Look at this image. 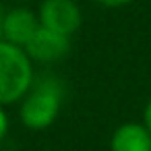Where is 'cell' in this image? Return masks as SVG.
Listing matches in <instances>:
<instances>
[{"label": "cell", "instance_id": "6da1fadb", "mask_svg": "<svg viewBox=\"0 0 151 151\" xmlns=\"http://www.w3.org/2000/svg\"><path fill=\"white\" fill-rule=\"evenodd\" d=\"M64 81L58 75H35L33 85L19 101V118L29 130H46L56 122L64 104Z\"/></svg>", "mask_w": 151, "mask_h": 151}, {"label": "cell", "instance_id": "7a4b0ae2", "mask_svg": "<svg viewBox=\"0 0 151 151\" xmlns=\"http://www.w3.org/2000/svg\"><path fill=\"white\" fill-rule=\"evenodd\" d=\"M35 79L33 60L19 46L0 40V106H13L25 97Z\"/></svg>", "mask_w": 151, "mask_h": 151}, {"label": "cell", "instance_id": "3957f363", "mask_svg": "<svg viewBox=\"0 0 151 151\" xmlns=\"http://www.w3.org/2000/svg\"><path fill=\"white\" fill-rule=\"evenodd\" d=\"M40 25L73 37L83 25V13L77 0H42L37 9Z\"/></svg>", "mask_w": 151, "mask_h": 151}, {"label": "cell", "instance_id": "277c9868", "mask_svg": "<svg viewBox=\"0 0 151 151\" xmlns=\"http://www.w3.org/2000/svg\"><path fill=\"white\" fill-rule=\"evenodd\" d=\"M70 37L50 31L46 27H40L35 31V35L31 37V42L23 48L27 52V56L33 60V64H54L64 60L70 54Z\"/></svg>", "mask_w": 151, "mask_h": 151}, {"label": "cell", "instance_id": "5b68a950", "mask_svg": "<svg viewBox=\"0 0 151 151\" xmlns=\"http://www.w3.org/2000/svg\"><path fill=\"white\" fill-rule=\"evenodd\" d=\"M40 17L35 11H31L29 6H15V9H9L6 11V17H4V29H2V40L13 44V46H19V48H25L31 37L35 35V31L40 29Z\"/></svg>", "mask_w": 151, "mask_h": 151}, {"label": "cell", "instance_id": "8992f818", "mask_svg": "<svg viewBox=\"0 0 151 151\" xmlns=\"http://www.w3.org/2000/svg\"><path fill=\"white\" fill-rule=\"evenodd\" d=\"M110 151H151V132L143 122H124L112 132Z\"/></svg>", "mask_w": 151, "mask_h": 151}, {"label": "cell", "instance_id": "52a82bcc", "mask_svg": "<svg viewBox=\"0 0 151 151\" xmlns=\"http://www.w3.org/2000/svg\"><path fill=\"white\" fill-rule=\"evenodd\" d=\"M9 128H11V120H9V114L4 110V106H0V143H2L9 134Z\"/></svg>", "mask_w": 151, "mask_h": 151}, {"label": "cell", "instance_id": "ba28073f", "mask_svg": "<svg viewBox=\"0 0 151 151\" xmlns=\"http://www.w3.org/2000/svg\"><path fill=\"white\" fill-rule=\"evenodd\" d=\"M93 2L104 9H122V6H128L132 0H93Z\"/></svg>", "mask_w": 151, "mask_h": 151}, {"label": "cell", "instance_id": "9c48e42d", "mask_svg": "<svg viewBox=\"0 0 151 151\" xmlns=\"http://www.w3.org/2000/svg\"><path fill=\"white\" fill-rule=\"evenodd\" d=\"M143 124L147 126V130L151 132V97L147 99L145 108H143Z\"/></svg>", "mask_w": 151, "mask_h": 151}, {"label": "cell", "instance_id": "30bf717a", "mask_svg": "<svg viewBox=\"0 0 151 151\" xmlns=\"http://www.w3.org/2000/svg\"><path fill=\"white\" fill-rule=\"evenodd\" d=\"M4 17H6V9L0 2V40H2V29H4Z\"/></svg>", "mask_w": 151, "mask_h": 151}, {"label": "cell", "instance_id": "8fae6325", "mask_svg": "<svg viewBox=\"0 0 151 151\" xmlns=\"http://www.w3.org/2000/svg\"><path fill=\"white\" fill-rule=\"evenodd\" d=\"M13 2H19V4H25V2H29V0H13Z\"/></svg>", "mask_w": 151, "mask_h": 151}]
</instances>
